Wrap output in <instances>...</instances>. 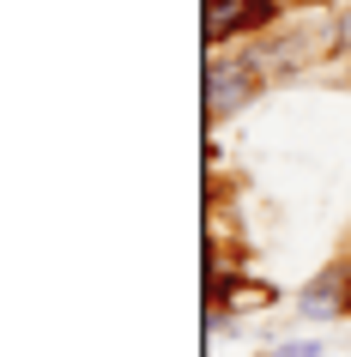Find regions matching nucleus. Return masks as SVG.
Here are the masks:
<instances>
[{
    "label": "nucleus",
    "instance_id": "f257e3e1",
    "mask_svg": "<svg viewBox=\"0 0 351 357\" xmlns=\"http://www.w3.org/2000/svg\"><path fill=\"white\" fill-rule=\"evenodd\" d=\"M267 85H273V79H267V67L255 61L248 43H237V49H212V61H206V121H212V128L237 121Z\"/></svg>",
    "mask_w": 351,
    "mask_h": 357
},
{
    "label": "nucleus",
    "instance_id": "f03ea898",
    "mask_svg": "<svg viewBox=\"0 0 351 357\" xmlns=\"http://www.w3.org/2000/svg\"><path fill=\"white\" fill-rule=\"evenodd\" d=\"M291 309L303 315V327H327V321H351L345 315V261H327L315 279L297 284Z\"/></svg>",
    "mask_w": 351,
    "mask_h": 357
},
{
    "label": "nucleus",
    "instance_id": "7ed1b4c3",
    "mask_svg": "<svg viewBox=\"0 0 351 357\" xmlns=\"http://www.w3.org/2000/svg\"><path fill=\"white\" fill-rule=\"evenodd\" d=\"M273 357H327V345L315 333H303V339H278V345H267Z\"/></svg>",
    "mask_w": 351,
    "mask_h": 357
},
{
    "label": "nucleus",
    "instance_id": "20e7f679",
    "mask_svg": "<svg viewBox=\"0 0 351 357\" xmlns=\"http://www.w3.org/2000/svg\"><path fill=\"white\" fill-rule=\"evenodd\" d=\"M242 0H206V19H200V37H218L224 24H230V13H237Z\"/></svg>",
    "mask_w": 351,
    "mask_h": 357
},
{
    "label": "nucleus",
    "instance_id": "39448f33",
    "mask_svg": "<svg viewBox=\"0 0 351 357\" xmlns=\"http://www.w3.org/2000/svg\"><path fill=\"white\" fill-rule=\"evenodd\" d=\"M333 55H351V0L339 6V19H333Z\"/></svg>",
    "mask_w": 351,
    "mask_h": 357
},
{
    "label": "nucleus",
    "instance_id": "423d86ee",
    "mask_svg": "<svg viewBox=\"0 0 351 357\" xmlns=\"http://www.w3.org/2000/svg\"><path fill=\"white\" fill-rule=\"evenodd\" d=\"M303 6H309V13H315V6H321V13H333V6H345V0H303Z\"/></svg>",
    "mask_w": 351,
    "mask_h": 357
},
{
    "label": "nucleus",
    "instance_id": "0eeeda50",
    "mask_svg": "<svg viewBox=\"0 0 351 357\" xmlns=\"http://www.w3.org/2000/svg\"><path fill=\"white\" fill-rule=\"evenodd\" d=\"M345 315H351V261H345Z\"/></svg>",
    "mask_w": 351,
    "mask_h": 357
},
{
    "label": "nucleus",
    "instance_id": "6e6552de",
    "mask_svg": "<svg viewBox=\"0 0 351 357\" xmlns=\"http://www.w3.org/2000/svg\"><path fill=\"white\" fill-rule=\"evenodd\" d=\"M260 357H273V351H260Z\"/></svg>",
    "mask_w": 351,
    "mask_h": 357
}]
</instances>
